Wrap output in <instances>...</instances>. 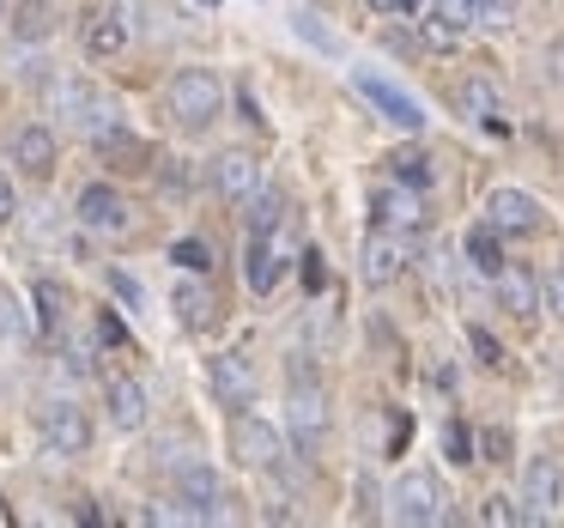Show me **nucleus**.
Instances as JSON below:
<instances>
[{
    "mask_svg": "<svg viewBox=\"0 0 564 528\" xmlns=\"http://www.w3.org/2000/svg\"><path fill=\"white\" fill-rule=\"evenodd\" d=\"M243 207H249V231H280V219H285V195H280V188H256Z\"/></svg>",
    "mask_w": 564,
    "mask_h": 528,
    "instance_id": "nucleus-26",
    "label": "nucleus"
},
{
    "mask_svg": "<svg viewBox=\"0 0 564 528\" xmlns=\"http://www.w3.org/2000/svg\"><path fill=\"white\" fill-rule=\"evenodd\" d=\"M455 110L467 116V122H486V128H498V116H503V104H498V86L491 79H462L455 86Z\"/></svg>",
    "mask_w": 564,
    "mask_h": 528,
    "instance_id": "nucleus-22",
    "label": "nucleus"
},
{
    "mask_svg": "<svg viewBox=\"0 0 564 528\" xmlns=\"http://www.w3.org/2000/svg\"><path fill=\"white\" fill-rule=\"evenodd\" d=\"M31 304H37V328L55 334L67 322V310H74V298H67L62 280H37V285H31Z\"/></svg>",
    "mask_w": 564,
    "mask_h": 528,
    "instance_id": "nucleus-23",
    "label": "nucleus"
},
{
    "mask_svg": "<svg viewBox=\"0 0 564 528\" xmlns=\"http://www.w3.org/2000/svg\"><path fill=\"white\" fill-rule=\"evenodd\" d=\"M540 304H546V310H552V316H558V322H564V261H558V268H552V273H546V285H540Z\"/></svg>",
    "mask_w": 564,
    "mask_h": 528,
    "instance_id": "nucleus-33",
    "label": "nucleus"
},
{
    "mask_svg": "<svg viewBox=\"0 0 564 528\" xmlns=\"http://www.w3.org/2000/svg\"><path fill=\"white\" fill-rule=\"evenodd\" d=\"M213 188H219V201H231V207H243L249 195L261 188V159L256 152H219L213 159Z\"/></svg>",
    "mask_w": 564,
    "mask_h": 528,
    "instance_id": "nucleus-12",
    "label": "nucleus"
},
{
    "mask_svg": "<svg viewBox=\"0 0 564 528\" xmlns=\"http://www.w3.org/2000/svg\"><path fill=\"white\" fill-rule=\"evenodd\" d=\"M128 37H134V31H128V13H91V25H86V55H98V62H110V55H122L128 50Z\"/></svg>",
    "mask_w": 564,
    "mask_h": 528,
    "instance_id": "nucleus-20",
    "label": "nucleus"
},
{
    "mask_svg": "<svg viewBox=\"0 0 564 528\" xmlns=\"http://www.w3.org/2000/svg\"><path fill=\"white\" fill-rule=\"evenodd\" d=\"M104 407H110V425L116 431H140L147 425V389L134 377H110L104 382Z\"/></svg>",
    "mask_w": 564,
    "mask_h": 528,
    "instance_id": "nucleus-18",
    "label": "nucleus"
},
{
    "mask_svg": "<svg viewBox=\"0 0 564 528\" xmlns=\"http://www.w3.org/2000/svg\"><path fill=\"white\" fill-rule=\"evenodd\" d=\"M389 171H394V183H406V188H425L431 183V159H425V152H394Z\"/></svg>",
    "mask_w": 564,
    "mask_h": 528,
    "instance_id": "nucleus-27",
    "label": "nucleus"
},
{
    "mask_svg": "<svg viewBox=\"0 0 564 528\" xmlns=\"http://www.w3.org/2000/svg\"><path fill=\"white\" fill-rule=\"evenodd\" d=\"M431 19H443L449 31H467L474 25V0H431Z\"/></svg>",
    "mask_w": 564,
    "mask_h": 528,
    "instance_id": "nucleus-31",
    "label": "nucleus"
},
{
    "mask_svg": "<svg viewBox=\"0 0 564 528\" xmlns=\"http://www.w3.org/2000/svg\"><path fill=\"white\" fill-rule=\"evenodd\" d=\"M176 492H183V504H195L200 510V522H219V504H225V492H219V474H213L207 462H183L176 467Z\"/></svg>",
    "mask_w": 564,
    "mask_h": 528,
    "instance_id": "nucleus-16",
    "label": "nucleus"
},
{
    "mask_svg": "<svg viewBox=\"0 0 564 528\" xmlns=\"http://www.w3.org/2000/svg\"><path fill=\"white\" fill-rule=\"evenodd\" d=\"M467 346H474V353H479V365H491V370H498V365H503V353H498V341H491V334H486V328H467Z\"/></svg>",
    "mask_w": 564,
    "mask_h": 528,
    "instance_id": "nucleus-36",
    "label": "nucleus"
},
{
    "mask_svg": "<svg viewBox=\"0 0 564 528\" xmlns=\"http://www.w3.org/2000/svg\"><path fill=\"white\" fill-rule=\"evenodd\" d=\"M297 31H304V37L316 43V50H334V37H322V25H316V19H297Z\"/></svg>",
    "mask_w": 564,
    "mask_h": 528,
    "instance_id": "nucleus-41",
    "label": "nucleus"
},
{
    "mask_svg": "<svg viewBox=\"0 0 564 528\" xmlns=\"http://www.w3.org/2000/svg\"><path fill=\"white\" fill-rule=\"evenodd\" d=\"M110 285H116V292H122V304H134V310H140V304H147V292H140V285H134V280H128V273H122V268H116V273H110Z\"/></svg>",
    "mask_w": 564,
    "mask_h": 528,
    "instance_id": "nucleus-40",
    "label": "nucleus"
},
{
    "mask_svg": "<svg viewBox=\"0 0 564 528\" xmlns=\"http://www.w3.org/2000/svg\"><path fill=\"white\" fill-rule=\"evenodd\" d=\"M171 256H176V268H188V273H207V268H213V249H207V237H183V244H176Z\"/></svg>",
    "mask_w": 564,
    "mask_h": 528,
    "instance_id": "nucleus-29",
    "label": "nucleus"
},
{
    "mask_svg": "<svg viewBox=\"0 0 564 528\" xmlns=\"http://www.w3.org/2000/svg\"><path fill=\"white\" fill-rule=\"evenodd\" d=\"M171 310H176V322H183V328H207L213 292H207L200 280H183V285H176V298H171Z\"/></svg>",
    "mask_w": 564,
    "mask_h": 528,
    "instance_id": "nucleus-24",
    "label": "nucleus"
},
{
    "mask_svg": "<svg viewBox=\"0 0 564 528\" xmlns=\"http://www.w3.org/2000/svg\"><path fill=\"white\" fill-rule=\"evenodd\" d=\"M491 285H498V304L510 310L516 322H534L540 316V280L522 268V261H503V268L491 273Z\"/></svg>",
    "mask_w": 564,
    "mask_h": 528,
    "instance_id": "nucleus-15",
    "label": "nucleus"
},
{
    "mask_svg": "<svg viewBox=\"0 0 564 528\" xmlns=\"http://www.w3.org/2000/svg\"><path fill=\"white\" fill-rule=\"evenodd\" d=\"M13 164L31 176V183H50L55 171H62V140H55L50 122H25L13 134Z\"/></svg>",
    "mask_w": 564,
    "mask_h": 528,
    "instance_id": "nucleus-6",
    "label": "nucleus"
},
{
    "mask_svg": "<svg viewBox=\"0 0 564 528\" xmlns=\"http://www.w3.org/2000/svg\"><path fill=\"white\" fill-rule=\"evenodd\" d=\"M0 13H7V0H0Z\"/></svg>",
    "mask_w": 564,
    "mask_h": 528,
    "instance_id": "nucleus-44",
    "label": "nucleus"
},
{
    "mask_svg": "<svg viewBox=\"0 0 564 528\" xmlns=\"http://www.w3.org/2000/svg\"><path fill=\"white\" fill-rule=\"evenodd\" d=\"M164 104H171L176 128L200 134V128L219 122V110H225V86H219V74H207V67H183V74H176L171 86H164Z\"/></svg>",
    "mask_w": 564,
    "mask_h": 528,
    "instance_id": "nucleus-2",
    "label": "nucleus"
},
{
    "mask_svg": "<svg viewBox=\"0 0 564 528\" xmlns=\"http://www.w3.org/2000/svg\"><path fill=\"white\" fill-rule=\"evenodd\" d=\"M564 504V467L552 462V455H534L522 474V522H540V516H552Z\"/></svg>",
    "mask_w": 564,
    "mask_h": 528,
    "instance_id": "nucleus-11",
    "label": "nucleus"
},
{
    "mask_svg": "<svg viewBox=\"0 0 564 528\" xmlns=\"http://www.w3.org/2000/svg\"><path fill=\"white\" fill-rule=\"evenodd\" d=\"M231 450H237V462H243V467L273 474V467L285 462V431L268 425V419H256V413H237L231 419Z\"/></svg>",
    "mask_w": 564,
    "mask_h": 528,
    "instance_id": "nucleus-4",
    "label": "nucleus"
},
{
    "mask_svg": "<svg viewBox=\"0 0 564 528\" xmlns=\"http://www.w3.org/2000/svg\"><path fill=\"white\" fill-rule=\"evenodd\" d=\"M467 268L486 273V280L503 268V244H498V231H491V225H474V231H467Z\"/></svg>",
    "mask_w": 564,
    "mask_h": 528,
    "instance_id": "nucleus-25",
    "label": "nucleus"
},
{
    "mask_svg": "<svg viewBox=\"0 0 564 528\" xmlns=\"http://www.w3.org/2000/svg\"><path fill=\"white\" fill-rule=\"evenodd\" d=\"M37 425H43V443H50L55 455H86L91 450V413L74 401H50L37 413Z\"/></svg>",
    "mask_w": 564,
    "mask_h": 528,
    "instance_id": "nucleus-5",
    "label": "nucleus"
},
{
    "mask_svg": "<svg viewBox=\"0 0 564 528\" xmlns=\"http://www.w3.org/2000/svg\"><path fill=\"white\" fill-rule=\"evenodd\" d=\"M358 261H365V268H358V273H365V285H394L406 273L401 231H382V225H377V231L365 237V256H358Z\"/></svg>",
    "mask_w": 564,
    "mask_h": 528,
    "instance_id": "nucleus-13",
    "label": "nucleus"
},
{
    "mask_svg": "<svg viewBox=\"0 0 564 528\" xmlns=\"http://www.w3.org/2000/svg\"><path fill=\"white\" fill-rule=\"evenodd\" d=\"M195 7H200V13H213V7H219V0H195Z\"/></svg>",
    "mask_w": 564,
    "mask_h": 528,
    "instance_id": "nucleus-42",
    "label": "nucleus"
},
{
    "mask_svg": "<svg viewBox=\"0 0 564 528\" xmlns=\"http://www.w3.org/2000/svg\"><path fill=\"white\" fill-rule=\"evenodd\" d=\"M19 334H25V322H19V304L0 292V341H19Z\"/></svg>",
    "mask_w": 564,
    "mask_h": 528,
    "instance_id": "nucleus-38",
    "label": "nucleus"
},
{
    "mask_svg": "<svg viewBox=\"0 0 564 528\" xmlns=\"http://www.w3.org/2000/svg\"><path fill=\"white\" fill-rule=\"evenodd\" d=\"M486 225L498 237H534L540 231V201L522 188H491L486 195Z\"/></svg>",
    "mask_w": 564,
    "mask_h": 528,
    "instance_id": "nucleus-10",
    "label": "nucleus"
},
{
    "mask_svg": "<svg viewBox=\"0 0 564 528\" xmlns=\"http://www.w3.org/2000/svg\"><path fill=\"white\" fill-rule=\"evenodd\" d=\"M50 116L62 128H74L79 140H98V147H110L116 134H122V122H116V110L98 98V86H91L86 74H62L50 86Z\"/></svg>",
    "mask_w": 564,
    "mask_h": 528,
    "instance_id": "nucleus-1",
    "label": "nucleus"
},
{
    "mask_svg": "<svg viewBox=\"0 0 564 528\" xmlns=\"http://www.w3.org/2000/svg\"><path fill=\"white\" fill-rule=\"evenodd\" d=\"M479 522H491V528H510V522H522V504H516V498H503V492H491V498L479 504Z\"/></svg>",
    "mask_w": 564,
    "mask_h": 528,
    "instance_id": "nucleus-28",
    "label": "nucleus"
},
{
    "mask_svg": "<svg viewBox=\"0 0 564 528\" xmlns=\"http://www.w3.org/2000/svg\"><path fill=\"white\" fill-rule=\"evenodd\" d=\"M79 225H86V231H104V237H122L128 225V195L116 183H86L79 188Z\"/></svg>",
    "mask_w": 564,
    "mask_h": 528,
    "instance_id": "nucleus-8",
    "label": "nucleus"
},
{
    "mask_svg": "<svg viewBox=\"0 0 564 528\" xmlns=\"http://www.w3.org/2000/svg\"><path fill=\"white\" fill-rule=\"evenodd\" d=\"M55 7L50 0H19L13 7V19H7V31H13V43H50L55 37Z\"/></svg>",
    "mask_w": 564,
    "mask_h": 528,
    "instance_id": "nucleus-21",
    "label": "nucleus"
},
{
    "mask_svg": "<svg viewBox=\"0 0 564 528\" xmlns=\"http://www.w3.org/2000/svg\"><path fill=\"white\" fill-rule=\"evenodd\" d=\"M352 86L365 91V98L377 104V110L389 116L394 128H406V134H419V128H425V110H419V98H406L401 86H389V79H377V74H358Z\"/></svg>",
    "mask_w": 564,
    "mask_h": 528,
    "instance_id": "nucleus-14",
    "label": "nucleus"
},
{
    "mask_svg": "<svg viewBox=\"0 0 564 528\" xmlns=\"http://www.w3.org/2000/svg\"><path fill=\"white\" fill-rule=\"evenodd\" d=\"M516 19V0H474V25H486V31H503Z\"/></svg>",
    "mask_w": 564,
    "mask_h": 528,
    "instance_id": "nucleus-30",
    "label": "nucleus"
},
{
    "mask_svg": "<svg viewBox=\"0 0 564 528\" xmlns=\"http://www.w3.org/2000/svg\"><path fill=\"white\" fill-rule=\"evenodd\" d=\"M558 62H564V50H558ZM558 74H564V67H558Z\"/></svg>",
    "mask_w": 564,
    "mask_h": 528,
    "instance_id": "nucleus-43",
    "label": "nucleus"
},
{
    "mask_svg": "<svg viewBox=\"0 0 564 528\" xmlns=\"http://www.w3.org/2000/svg\"><path fill=\"white\" fill-rule=\"evenodd\" d=\"M207 377H213V395H219L225 407H249V401H256V370H249V358L219 353L207 365Z\"/></svg>",
    "mask_w": 564,
    "mask_h": 528,
    "instance_id": "nucleus-17",
    "label": "nucleus"
},
{
    "mask_svg": "<svg viewBox=\"0 0 564 528\" xmlns=\"http://www.w3.org/2000/svg\"><path fill=\"white\" fill-rule=\"evenodd\" d=\"M377 225L382 231H419L425 225V201H419V188H382L377 195Z\"/></svg>",
    "mask_w": 564,
    "mask_h": 528,
    "instance_id": "nucleus-19",
    "label": "nucleus"
},
{
    "mask_svg": "<svg viewBox=\"0 0 564 528\" xmlns=\"http://www.w3.org/2000/svg\"><path fill=\"white\" fill-rule=\"evenodd\" d=\"M479 455H486V462H510V431H479Z\"/></svg>",
    "mask_w": 564,
    "mask_h": 528,
    "instance_id": "nucleus-34",
    "label": "nucleus"
},
{
    "mask_svg": "<svg viewBox=\"0 0 564 528\" xmlns=\"http://www.w3.org/2000/svg\"><path fill=\"white\" fill-rule=\"evenodd\" d=\"M285 431H292L304 450H316V443L328 438V395H322L316 382H297V389L285 395Z\"/></svg>",
    "mask_w": 564,
    "mask_h": 528,
    "instance_id": "nucleus-9",
    "label": "nucleus"
},
{
    "mask_svg": "<svg viewBox=\"0 0 564 528\" xmlns=\"http://www.w3.org/2000/svg\"><path fill=\"white\" fill-rule=\"evenodd\" d=\"M285 256H292L285 231H249V249H243V280H249V292L268 298L273 285H280V273H285Z\"/></svg>",
    "mask_w": 564,
    "mask_h": 528,
    "instance_id": "nucleus-7",
    "label": "nucleus"
},
{
    "mask_svg": "<svg viewBox=\"0 0 564 528\" xmlns=\"http://www.w3.org/2000/svg\"><path fill=\"white\" fill-rule=\"evenodd\" d=\"M394 504V522L406 528H431V522H449V504H443V486L431 474H401L389 492Z\"/></svg>",
    "mask_w": 564,
    "mask_h": 528,
    "instance_id": "nucleus-3",
    "label": "nucleus"
},
{
    "mask_svg": "<svg viewBox=\"0 0 564 528\" xmlns=\"http://www.w3.org/2000/svg\"><path fill=\"white\" fill-rule=\"evenodd\" d=\"M13 219H19V188L7 176V164H0V225H13Z\"/></svg>",
    "mask_w": 564,
    "mask_h": 528,
    "instance_id": "nucleus-37",
    "label": "nucleus"
},
{
    "mask_svg": "<svg viewBox=\"0 0 564 528\" xmlns=\"http://www.w3.org/2000/svg\"><path fill=\"white\" fill-rule=\"evenodd\" d=\"M365 7H370V13H382V19H406L419 0H365Z\"/></svg>",
    "mask_w": 564,
    "mask_h": 528,
    "instance_id": "nucleus-39",
    "label": "nucleus"
},
{
    "mask_svg": "<svg viewBox=\"0 0 564 528\" xmlns=\"http://www.w3.org/2000/svg\"><path fill=\"white\" fill-rule=\"evenodd\" d=\"M419 37H425V50L449 55V50H455V37H462V31H449V25H443V19H425V25H419Z\"/></svg>",
    "mask_w": 564,
    "mask_h": 528,
    "instance_id": "nucleus-32",
    "label": "nucleus"
},
{
    "mask_svg": "<svg viewBox=\"0 0 564 528\" xmlns=\"http://www.w3.org/2000/svg\"><path fill=\"white\" fill-rule=\"evenodd\" d=\"M443 450H449V462H474V438H467V425L443 431Z\"/></svg>",
    "mask_w": 564,
    "mask_h": 528,
    "instance_id": "nucleus-35",
    "label": "nucleus"
}]
</instances>
